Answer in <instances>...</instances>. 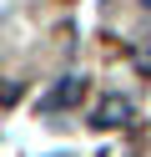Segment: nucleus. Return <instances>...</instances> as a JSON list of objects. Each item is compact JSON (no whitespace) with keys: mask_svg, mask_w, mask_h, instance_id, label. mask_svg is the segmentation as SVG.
<instances>
[{"mask_svg":"<svg viewBox=\"0 0 151 157\" xmlns=\"http://www.w3.org/2000/svg\"><path fill=\"white\" fill-rule=\"evenodd\" d=\"M81 96H86V81H81V76H66V81H60V86H50V91L40 96L35 106H40V112H66V106H76Z\"/></svg>","mask_w":151,"mask_h":157,"instance_id":"f257e3e1","label":"nucleus"},{"mask_svg":"<svg viewBox=\"0 0 151 157\" xmlns=\"http://www.w3.org/2000/svg\"><path fill=\"white\" fill-rule=\"evenodd\" d=\"M126 117H131V106L111 96V101H106V106H101V112H96V127H121V122H126Z\"/></svg>","mask_w":151,"mask_h":157,"instance_id":"f03ea898","label":"nucleus"},{"mask_svg":"<svg viewBox=\"0 0 151 157\" xmlns=\"http://www.w3.org/2000/svg\"><path fill=\"white\" fill-rule=\"evenodd\" d=\"M141 5H151V0H141Z\"/></svg>","mask_w":151,"mask_h":157,"instance_id":"7ed1b4c3","label":"nucleus"}]
</instances>
